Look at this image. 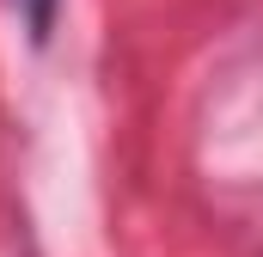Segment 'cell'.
Returning <instances> with one entry per match:
<instances>
[{"instance_id":"cell-1","label":"cell","mask_w":263,"mask_h":257,"mask_svg":"<svg viewBox=\"0 0 263 257\" xmlns=\"http://www.w3.org/2000/svg\"><path fill=\"white\" fill-rule=\"evenodd\" d=\"M43 6H49V0H37V25H43Z\"/></svg>"}]
</instances>
